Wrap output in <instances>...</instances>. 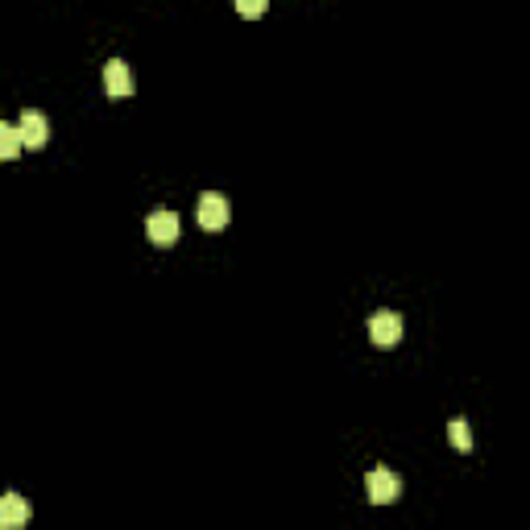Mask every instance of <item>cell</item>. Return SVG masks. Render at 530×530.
<instances>
[{
	"instance_id": "cell-1",
	"label": "cell",
	"mask_w": 530,
	"mask_h": 530,
	"mask_svg": "<svg viewBox=\"0 0 530 530\" xmlns=\"http://www.w3.org/2000/svg\"><path fill=\"white\" fill-rule=\"evenodd\" d=\"M195 220L203 233H220V228L228 224V199L216 195V191H207V195H199L195 203Z\"/></svg>"
},
{
	"instance_id": "cell-2",
	"label": "cell",
	"mask_w": 530,
	"mask_h": 530,
	"mask_svg": "<svg viewBox=\"0 0 530 530\" xmlns=\"http://www.w3.org/2000/svg\"><path fill=\"white\" fill-rule=\"evenodd\" d=\"M365 485H369V502L373 505H390L402 497V481H398V473H390V468H373Z\"/></svg>"
},
{
	"instance_id": "cell-3",
	"label": "cell",
	"mask_w": 530,
	"mask_h": 530,
	"mask_svg": "<svg viewBox=\"0 0 530 530\" xmlns=\"http://www.w3.org/2000/svg\"><path fill=\"white\" fill-rule=\"evenodd\" d=\"M369 340L378 344V348H394V344L402 340V319H398L394 311H378L369 319Z\"/></svg>"
},
{
	"instance_id": "cell-4",
	"label": "cell",
	"mask_w": 530,
	"mask_h": 530,
	"mask_svg": "<svg viewBox=\"0 0 530 530\" xmlns=\"http://www.w3.org/2000/svg\"><path fill=\"white\" fill-rule=\"evenodd\" d=\"M17 133H21V145H29V150H42V145L50 141V120H46L42 112L26 109V112H21Z\"/></svg>"
},
{
	"instance_id": "cell-5",
	"label": "cell",
	"mask_w": 530,
	"mask_h": 530,
	"mask_svg": "<svg viewBox=\"0 0 530 530\" xmlns=\"http://www.w3.org/2000/svg\"><path fill=\"white\" fill-rule=\"evenodd\" d=\"M104 88H109V96H112V99L133 96V67L120 63V58H112V63L104 67Z\"/></svg>"
},
{
	"instance_id": "cell-6",
	"label": "cell",
	"mask_w": 530,
	"mask_h": 530,
	"mask_svg": "<svg viewBox=\"0 0 530 530\" xmlns=\"http://www.w3.org/2000/svg\"><path fill=\"white\" fill-rule=\"evenodd\" d=\"M145 233H150L153 244H174L179 241V212H153L145 220Z\"/></svg>"
},
{
	"instance_id": "cell-7",
	"label": "cell",
	"mask_w": 530,
	"mask_h": 530,
	"mask_svg": "<svg viewBox=\"0 0 530 530\" xmlns=\"http://www.w3.org/2000/svg\"><path fill=\"white\" fill-rule=\"evenodd\" d=\"M26 522H29L26 497H17V494L0 497V530H17V526H26Z\"/></svg>"
},
{
	"instance_id": "cell-8",
	"label": "cell",
	"mask_w": 530,
	"mask_h": 530,
	"mask_svg": "<svg viewBox=\"0 0 530 530\" xmlns=\"http://www.w3.org/2000/svg\"><path fill=\"white\" fill-rule=\"evenodd\" d=\"M21 150H26V145H21L17 125H5V120H0V162H13Z\"/></svg>"
},
{
	"instance_id": "cell-9",
	"label": "cell",
	"mask_w": 530,
	"mask_h": 530,
	"mask_svg": "<svg viewBox=\"0 0 530 530\" xmlns=\"http://www.w3.org/2000/svg\"><path fill=\"white\" fill-rule=\"evenodd\" d=\"M448 440H452V448H456V452H468V448H473V431H468V422H464V419H452V422H448Z\"/></svg>"
},
{
	"instance_id": "cell-10",
	"label": "cell",
	"mask_w": 530,
	"mask_h": 530,
	"mask_svg": "<svg viewBox=\"0 0 530 530\" xmlns=\"http://www.w3.org/2000/svg\"><path fill=\"white\" fill-rule=\"evenodd\" d=\"M233 5H236V13H241V17H249V21L265 17V9H270V0H233Z\"/></svg>"
}]
</instances>
